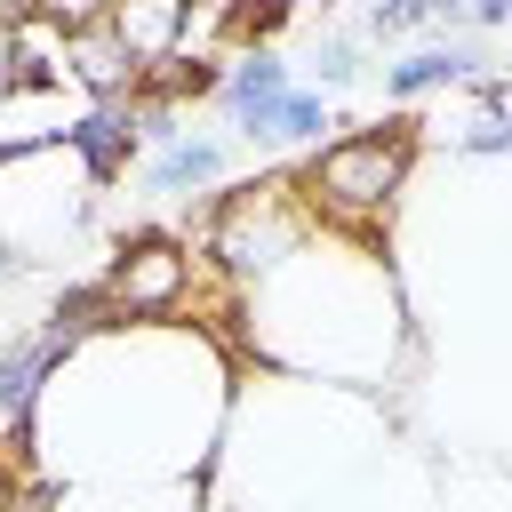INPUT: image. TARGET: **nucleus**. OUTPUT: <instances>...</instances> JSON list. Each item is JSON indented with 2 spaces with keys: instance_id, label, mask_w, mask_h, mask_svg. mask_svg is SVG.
Instances as JSON below:
<instances>
[{
  "instance_id": "nucleus-14",
  "label": "nucleus",
  "mask_w": 512,
  "mask_h": 512,
  "mask_svg": "<svg viewBox=\"0 0 512 512\" xmlns=\"http://www.w3.org/2000/svg\"><path fill=\"white\" fill-rule=\"evenodd\" d=\"M360 32H368V40H408V32H432V8H424V0H368Z\"/></svg>"
},
{
  "instance_id": "nucleus-10",
  "label": "nucleus",
  "mask_w": 512,
  "mask_h": 512,
  "mask_svg": "<svg viewBox=\"0 0 512 512\" xmlns=\"http://www.w3.org/2000/svg\"><path fill=\"white\" fill-rule=\"evenodd\" d=\"M104 24L136 56V72H152V64H176V48L192 32V0H104Z\"/></svg>"
},
{
  "instance_id": "nucleus-5",
  "label": "nucleus",
  "mask_w": 512,
  "mask_h": 512,
  "mask_svg": "<svg viewBox=\"0 0 512 512\" xmlns=\"http://www.w3.org/2000/svg\"><path fill=\"white\" fill-rule=\"evenodd\" d=\"M96 176L80 168L72 144H24V152H0V240L16 256H56L88 208H96Z\"/></svg>"
},
{
  "instance_id": "nucleus-7",
  "label": "nucleus",
  "mask_w": 512,
  "mask_h": 512,
  "mask_svg": "<svg viewBox=\"0 0 512 512\" xmlns=\"http://www.w3.org/2000/svg\"><path fill=\"white\" fill-rule=\"evenodd\" d=\"M96 288H104L112 320H168V312H184V296H192V248H176V240H136V248H120V256L96 272Z\"/></svg>"
},
{
  "instance_id": "nucleus-13",
  "label": "nucleus",
  "mask_w": 512,
  "mask_h": 512,
  "mask_svg": "<svg viewBox=\"0 0 512 512\" xmlns=\"http://www.w3.org/2000/svg\"><path fill=\"white\" fill-rule=\"evenodd\" d=\"M448 160H512V112H480L472 104V120L448 136Z\"/></svg>"
},
{
  "instance_id": "nucleus-8",
  "label": "nucleus",
  "mask_w": 512,
  "mask_h": 512,
  "mask_svg": "<svg viewBox=\"0 0 512 512\" xmlns=\"http://www.w3.org/2000/svg\"><path fill=\"white\" fill-rule=\"evenodd\" d=\"M480 72H488V48L472 32H440V40H424V48H408V56L384 64V96L392 104H424L440 88H472Z\"/></svg>"
},
{
  "instance_id": "nucleus-2",
  "label": "nucleus",
  "mask_w": 512,
  "mask_h": 512,
  "mask_svg": "<svg viewBox=\"0 0 512 512\" xmlns=\"http://www.w3.org/2000/svg\"><path fill=\"white\" fill-rule=\"evenodd\" d=\"M240 304L264 368H296L328 384L376 392L408 344V312L384 256L368 248V232H344V224H312L296 256H280L264 280L240 288Z\"/></svg>"
},
{
  "instance_id": "nucleus-16",
  "label": "nucleus",
  "mask_w": 512,
  "mask_h": 512,
  "mask_svg": "<svg viewBox=\"0 0 512 512\" xmlns=\"http://www.w3.org/2000/svg\"><path fill=\"white\" fill-rule=\"evenodd\" d=\"M16 264H24V256H16V248H8V240H0V280H8V272H16Z\"/></svg>"
},
{
  "instance_id": "nucleus-1",
  "label": "nucleus",
  "mask_w": 512,
  "mask_h": 512,
  "mask_svg": "<svg viewBox=\"0 0 512 512\" xmlns=\"http://www.w3.org/2000/svg\"><path fill=\"white\" fill-rule=\"evenodd\" d=\"M232 416V360L192 320H96L40 384L32 472L80 480H208Z\"/></svg>"
},
{
  "instance_id": "nucleus-11",
  "label": "nucleus",
  "mask_w": 512,
  "mask_h": 512,
  "mask_svg": "<svg viewBox=\"0 0 512 512\" xmlns=\"http://www.w3.org/2000/svg\"><path fill=\"white\" fill-rule=\"evenodd\" d=\"M64 144L80 152V168H88L96 184H120L128 160L144 152V144H136V120H128V96H120V104H88V112L64 128Z\"/></svg>"
},
{
  "instance_id": "nucleus-6",
  "label": "nucleus",
  "mask_w": 512,
  "mask_h": 512,
  "mask_svg": "<svg viewBox=\"0 0 512 512\" xmlns=\"http://www.w3.org/2000/svg\"><path fill=\"white\" fill-rule=\"evenodd\" d=\"M312 224H320V216H312V200H304V176H256V184L224 192V208H216V224H208V256H216V272H224L232 288H248V280H264L280 256H296Z\"/></svg>"
},
{
  "instance_id": "nucleus-15",
  "label": "nucleus",
  "mask_w": 512,
  "mask_h": 512,
  "mask_svg": "<svg viewBox=\"0 0 512 512\" xmlns=\"http://www.w3.org/2000/svg\"><path fill=\"white\" fill-rule=\"evenodd\" d=\"M512 24V0H472V32H504Z\"/></svg>"
},
{
  "instance_id": "nucleus-9",
  "label": "nucleus",
  "mask_w": 512,
  "mask_h": 512,
  "mask_svg": "<svg viewBox=\"0 0 512 512\" xmlns=\"http://www.w3.org/2000/svg\"><path fill=\"white\" fill-rule=\"evenodd\" d=\"M224 176H232V144L184 128L176 144L144 152V176H136V184H144L152 200H192V192H208V184H224Z\"/></svg>"
},
{
  "instance_id": "nucleus-12",
  "label": "nucleus",
  "mask_w": 512,
  "mask_h": 512,
  "mask_svg": "<svg viewBox=\"0 0 512 512\" xmlns=\"http://www.w3.org/2000/svg\"><path fill=\"white\" fill-rule=\"evenodd\" d=\"M360 72H368V64H360V40H352V32H312V48H304V64H296V80L320 88V96H344Z\"/></svg>"
},
{
  "instance_id": "nucleus-4",
  "label": "nucleus",
  "mask_w": 512,
  "mask_h": 512,
  "mask_svg": "<svg viewBox=\"0 0 512 512\" xmlns=\"http://www.w3.org/2000/svg\"><path fill=\"white\" fill-rule=\"evenodd\" d=\"M416 128L408 112L376 120V128H352V136H328L312 160H304V200L320 224H344V232H368L384 224V208L408 192V168H416Z\"/></svg>"
},
{
  "instance_id": "nucleus-3",
  "label": "nucleus",
  "mask_w": 512,
  "mask_h": 512,
  "mask_svg": "<svg viewBox=\"0 0 512 512\" xmlns=\"http://www.w3.org/2000/svg\"><path fill=\"white\" fill-rule=\"evenodd\" d=\"M232 416L256 424V448L216 440V464H208L216 504L232 512H312L352 472H368L392 440L368 384H328L296 368H272L264 384L232 392Z\"/></svg>"
},
{
  "instance_id": "nucleus-17",
  "label": "nucleus",
  "mask_w": 512,
  "mask_h": 512,
  "mask_svg": "<svg viewBox=\"0 0 512 512\" xmlns=\"http://www.w3.org/2000/svg\"><path fill=\"white\" fill-rule=\"evenodd\" d=\"M208 512H232V504H208Z\"/></svg>"
}]
</instances>
